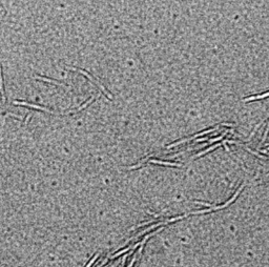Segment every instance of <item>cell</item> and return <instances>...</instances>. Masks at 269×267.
<instances>
[{
    "label": "cell",
    "mask_w": 269,
    "mask_h": 267,
    "mask_svg": "<svg viewBox=\"0 0 269 267\" xmlns=\"http://www.w3.org/2000/svg\"><path fill=\"white\" fill-rule=\"evenodd\" d=\"M13 104H15V105H23V106H29V107L36 108V110H44V112H47V113L56 114L55 112H52V110H47V108H45V107H42V106H38V105H35V104H29V103H26V102H23V101H15Z\"/></svg>",
    "instance_id": "2"
},
{
    "label": "cell",
    "mask_w": 269,
    "mask_h": 267,
    "mask_svg": "<svg viewBox=\"0 0 269 267\" xmlns=\"http://www.w3.org/2000/svg\"><path fill=\"white\" fill-rule=\"evenodd\" d=\"M268 155H269V154H268Z\"/></svg>",
    "instance_id": "17"
},
{
    "label": "cell",
    "mask_w": 269,
    "mask_h": 267,
    "mask_svg": "<svg viewBox=\"0 0 269 267\" xmlns=\"http://www.w3.org/2000/svg\"><path fill=\"white\" fill-rule=\"evenodd\" d=\"M94 98H95V97H94V96H92V98H90V100H87L86 102H84L83 104H82V106H80V107H78V108H77V110H70V112H68V113H67V114H74V113H77V112H80V110H83V108H85V107H86V106H87V105H88V104H90V102H93Z\"/></svg>",
    "instance_id": "5"
},
{
    "label": "cell",
    "mask_w": 269,
    "mask_h": 267,
    "mask_svg": "<svg viewBox=\"0 0 269 267\" xmlns=\"http://www.w3.org/2000/svg\"><path fill=\"white\" fill-rule=\"evenodd\" d=\"M136 267H137V266H136Z\"/></svg>",
    "instance_id": "16"
},
{
    "label": "cell",
    "mask_w": 269,
    "mask_h": 267,
    "mask_svg": "<svg viewBox=\"0 0 269 267\" xmlns=\"http://www.w3.org/2000/svg\"><path fill=\"white\" fill-rule=\"evenodd\" d=\"M0 94H1V99L2 102H5V96H4V90H3V84H2V77H1V65H0Z\"/></svg>",
    "instance_id": "8"
},
{
    "label": "cell",
    "mask_w": 269,
    "mask_h": 267,
    "mask_svg": "<svg viewBox=\"0 0 269 267\" xmlns=\"http://www.w3.org/2000/svg\"><path fill=\"white\" fill-rule=\"evenodd\" d=\"M268 149H269V146H268Z\"/></svg>",
    "instance_id": "15"
},
{
    "label": "cell",
    "mask_w": 269,
    "mask_h": 267,
    "mask_svg": "<svg viewBox=\"0 0 269 267\" xmlns=\"http://www.w3.org/2000/svg\"><path fill=\"white\" fill-rule=\"evenodd\" d=\"M98 257H99V253H97V255H95V257H94V258L92 259V260H90V263H88V264L86 265V267H90V266H92V265L94 264V262H95L96 260L98 259Z\"/></svg>",
    "instance_id": "11"
},
{
    "label": "cell",
    "mask_w": 269,
    "mask_h": 267,
    "mask_svg": "<svg viewBox=\"0 0 269 267\" xmlns=\"http://www.w3.org/2000/svg\"><path fill=\"white\" fill-rule=\"evenodd\" d=\"M218 146H221V144H220V143H217V144H214V146H211L210 148H207V149H205V151H201V153H199V154L194 155V158H197V157H200V156H203V155L207 154V153H209V151H212V149H214V148H217Z\"/></svg>",
    "instance_id": "7"
},
{
    "label": "cell",
    "mask_w": 269,
    "mask_h": 267,
    "mask_svg": "<svg viewBox=\"0 0 269 267\" xmlns=\"http://www.w3.org/2000/svg\"><path fill=\"white\" fill-rule=\"evenodd\" d=\"M67 68H68V70H71V71H76V72H79V73L83 74V75L85 76V77H86L87 79H90V80L92 82H93V83H95L96 85H98L99 88H100V90H101L102 92H103V93H104L105 95L107 96V98H108V99H113V96H112V95H110V94L108 93V92H107L106 90H105V87L103 86V85H102L101 83H100V82L98 81V80H96V79L94 78L93 76H90V74L86 73V72H84L83 70H77V68H74V67H67Z\"/></svg>",
    "instance_id": "1"
},
{
    "label": "cell",
    "mask_w": 269,
    "mask_h": 267,
    "mask_svg": "<svg viewBox=\"0 0 269 267\" xmlns=\"http://www.w3.org/2000/svg\"><path fill=\"white\" fill-rule=\"evenodd\" d=\"M267 176H269V174H268V175H267Z\"/></svg>",
    "instance_id": "14"
},
{
    "label": "cell",
    "mask_w": 269,
    "mask_h": 267,
    "mask_svg": "<svg viewBox=\"0 0 269 267\" xmlns=\"http://www.w3.org/2000/svg\"><path fill=\"white\" fill-rule=\"evenodd\" d=\"M268 96H269V92H267V93H264V94H262V95H259V96H251V97H249V98H246V99H244V101L248 102V101H251V100L266 98V97H268Z\"/></svg>",
    "instance_id": "6"
},
{
    "label": "cell",
    "mask_w": 269,
    "mask_h": 267,
    "mask_svg": "<svg viewBox=\"0 0 269 267\" xmlns=\"http://www.w3.org/2000/svg\"><path fill=\"white\" fill-rule=\"evenodd\" d=\"M130 249V246H128V247H126V248H124V249H122V251H119V253H115V255L112 257V260H114L115 258H117V257H119V255H121L122 253H125L126 251H128V250Z\"/></svg>",
    "instance_id": "10"
},
{
    "label": "cell",
    "mask_w": 269,
    "mask_h": 267,
    "mask_svg": "<svg viewBox=\"0 0 269 267\" xmlns=\"http://www.w3.org/2000/svg\"><path fill=\"white\" fill-rule=\"evenodd\" d=\"M149 163H153V164H160V165H168V166H182L179 163H171V162H165V161H159V160H149Z\"/></svg>",
    "instance_id": "3"
},
{
    "label": "cell",
    "mask_w": 269,
    "mask_h": 267,
    "mask_svg": "<svg viewBox=\"0 0 269 267\" xmlns=\"http://www.w3.org/2000/svg\"><path fill=\"white\" fill-rule=\"evenodd\" d=\"M268 131H269V124H268V126H267V129L265 131V134H264V137H263V142L266 140V138H267V134H268Z\"/></svg>",
    "instance_id": "12"
},
{
    "label": "cell",
    "mask_w": 269,
    "mask_h": 267,
    "mask_svg": "<svg viewBox=\"0 0 269 267\" xmlns=\"http://www.w3.org/2000/svg\"><path fill=\"white\" fill-rule=\"evenodd\" d=\"M219 127V126H214V128H211V129H207V131H202V133H199V134H197V135H194V136H192L194 137V138H197V137H200V136H204V135H207V134H209V133H211V131H214L217 128Z\"/></svg>",
    "instance_id": "9"
},
{
    "label": "cell",
    "mask_w": 269,
    "mask_h": 267,
    "mask_svg": "<svg viewBox=\"0 0 269 267\" xmlns=\"http://www.w3.org/2000/svg\"><path fill=\"white\" fill-rule=\"evenodd\" d=\"M29 117H31V114H29L27 116H26V118H25V120H24V123H27V121H29Z\"/></svg>",
    "instance_id": "13"
},
{
    "label": "cell",
    "mask_w": 269,
    "mask_h": 267,
    "mask_svg": "<svg viewBox=\"0 0 269 267\" xmlns=\"http://www.w3.org/2000/svg\"><path fill=\"white\" fill-rule=\"evenodd\" d=\"M35 79H39V80H43V81L49 82V83H53V84L61 85V86H68V85L65 84V83H60V82H58V81H55V80H52V79H49V78H44V77H40V76H36Z\"/></svg>",
    "instance_id": "4"
}]
</instances>
